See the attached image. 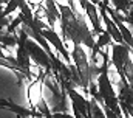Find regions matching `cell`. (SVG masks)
<instances>
[{
	"label": "cell",
	"instance_id": "obj_1",
	"mask_svg": "<svg viewBox=\"0 0 133 118\" xmlns=\"http://www.w3.org/2000/svg\"><path fill=\"white\" fill-rule=\"evenodd\" d=\"M61 9V37L64 42L85 47L90 55L96 45V36L93 30L88 28V19L85 16L81 2H57Z\"/></svg>",
	"mask_w": 133,
	"mask_h": 118
},
{
	"label": "cell",
	"instance_id": "obj_2",
	"mask_svg": "<svg viewBox=\"0 0 133 118\" xmlns=\"http://www.w3.org/2000/svg\"><path fill=\"white\" fill-rule=\"evenodd\" d=\"M133 56V51L130 47H127L125 44H115L111 42L110 45V61L115 65V68L119 72V75L124 78V65L127 62V59Z\"/></svg>",
	"mask_w": 133,
	"mask_h": 118
},
{
	"label": "cell",
	"instance_id": "obj_3",
	"mask_svg": "<svg viewBox=\"0 0 133 118\" xmlns=\"http://www.w3.org/2000/svg\"><path fill=\"white\" fill-rule=\"evenodd\" d=\"M26 50L30 53V58H31V62L34 65L43 68V70H53V64H51V58L50 55L36 42L33 39L28 37L26 40Z\"/></svg>",
	"mask_w": 133,
	"mask_h": 118
},
{
	"label": "cell",
	"instance_id": "obj_4",
	"mask_svg": "<svg viewBox=\"0 0 133 118\" xmlns=\"http://www.w3.org/2000/svg\"><path fill=\"white\" fill-rule=\"evenodd\" d=\"M96 5L99 6L101 19H102V22H104V30H105V33L113 39L115 44H124L122 34H121L119 28H118V25L113 22V19H111V17L108 16V13L105 11V5H104V2H96Z\"/></svg>",
	"mask_w": 133,
	"mask_h": 118
},
{
	"label": "cell",
	"instance_id": "obj_5",
	"mask_svg": "<svg viewBox=\"0 0 133 118\" xmlns=\"http://www.w3.org/2000/svg\"><path fill=\"white\" fill-rule=\"evenodd\" d=\"M81 6L84 8L85 16H87L88 22H90V23H91V27H93V33H95V36L98 37L101 33H104V31H105L104 27L101 25L99 6L96 5V2H81Z\"/></svg>",
	"mask_w": 133,
	"mask_h": 118
},
{
	"label": "cell",
	"instance_id": "obj_6",
	"mask_svg": "<svg viewBox=\"0 0 133 118\" xmlns=\"http://www.w3.org/2000/svg\"><path fill=\"white\" fill-rule=\"evenodd\" d=\"M43 9H45V19H46L48 27L61 33V9L57 6V2L54 0L43 2Z\"/></svg>",
	"mask_w": 133,
	"mask_h": 118
},
{
	"label": "cell",
	"instance_id": "obj_7",
	"mask_svg": "<svg viewBox=\"0 0 133 118\" xmlns=\"http://www.w3.org/2000/svg\"><path fill=\"white\" fill-rule=\"evenodd\" d=\"M42 90H43V76L42 78H34V81L30 82V86H28V104H30V109L34 114L37 112L39 101L43 98Z\"/></svg>",
	"mask_w": 133,
	"mask_h": 118
},
{
	"label": "cell",
	"instance_id": "obj_8",
	"mask_svg": "<svg viewBox=\"0 0 133 118\" xmlns=\"http://www.w3.org/2000/svg\"><path fill=\"white\" fill-rule=\"evenodd\" d=\"M0 109H6V110L16 114L19 118H34L37 114V112L34 114L30 107H22V106L12 103L11 99H0Z\"/></svg>",
	"mask_w": 133,
	"mask_h": 118
},
{
	"label": "cell",
	"instance_id": "obj_9",
	"mask_svg": "<svg viewBox=\"0 0 133 118\" xmlns=\"http://www.w3.org/2000/svg\"><path fill=\"white\" fill-rule=\"evenodd\" d=\"M88 98V104H90V118H107L104 114V107L93 98V96H87Z\"/></svg>",
	"mask_w": 133,
	"mask_h": 118
},
{
	"label": "cell",
	"instance_id": "obj_10",
	"mask_svg": "<svg viewBox=\"0 0 133 118\" xmlns=\"http://www.w3.org/2000/svg\"><path fill=\"white\" fill-rule=\"evenodd\" d=\"M19 6H20V2L19 0H12V2L5 3V16L9 17L14 11H19Z\"/></svg>",
	"mask_w": 133,
	"mask_h": 118
},
{
	"label": "cell",
	"instance_id": "obj_11",
	"mask_svg": "<svg viewBox=\"0 0 133 118\" xmlns=\"http://www.w3.org/2000/svg\"><path fill=\"white\" fill-rule=\"evenodd\" d=\"M102 107H104V114H105V117H107V118H119L115 112H111L108 107H105V106H102Z\"/></svg>",
	"mask_w": 133,
	"mask_h": 118
},
{
	"label": "cell",
	"instance_id": "obj_12",
	"mask_svg": "<svg viewBox=\"0 0 133 118\" xmlns=\"http://www.w3.org/2000/svg\"><path fill=\"white\" fill-rule=\"evenodd\" d=\"M53 118H74L71 114H53Z\"/></svg>",
	"mask_w": 133,
	"mask_h": 118
},
{
	"label": "cell",
	"instance_id": "obj_13",
	"mask_svg": "<svg viewBox=\"0 0 133 118\" xmlns=\"http://www.w3.org/2000/svg\"><path fill=\"white\" fill-rule=\"evenodd\" d=\"M121 109H122V107H121ZM122 114H124V118H132L129 114H127V110H124V109H122Z\"/></svg>",
	"mask_w": 133,
	"mask_h": 118
},
{
	"label": "cell",
	"instance_id": "obj_14",
	"mask_svg": "<svg viewBox=\"0 0 133 118\" xmlns=\"http://www.w3.org/2000/svg\"><path fill=\"white\" fill-rule=\"evenodd\" d=\"M34 118H45V117H43V115H42L40 112H37V114H36V117H34Z\"/></svg>",
	"mask_w": 133,
	"mask_h": 118
}]
</instances>
